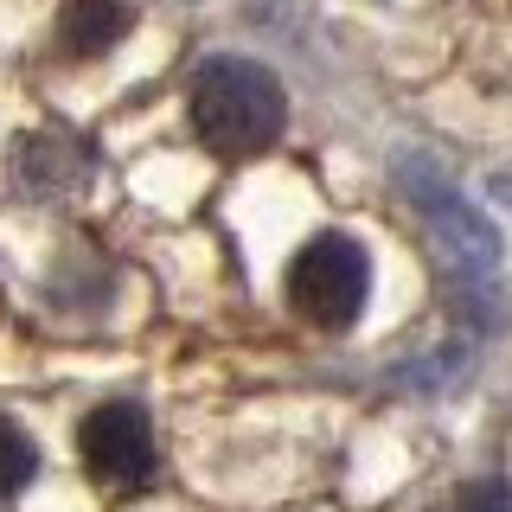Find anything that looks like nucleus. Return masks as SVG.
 <instances>
[{
  "mask_svg": "<svg viewBox=\"0 0 512 512\" xmlns=\"http://www.w3.org/2000/svg\"><path fill=\"white\" fill-rule=\"evenodd\" d=\"M288 122V96L282 84L250 58H205L192 77V135L205 154L218 160H250L263 148H276Z\"/></svg>",
  "mask_w": 512,
  "mask_h": 512,
  "instance_id": "f257e3e1",
  "label": "nucleus"
},
{
  "mask_svg": "<svg viewBox=\"0 0 512 512\" xmlns=\"http://www.w3.org/2000/svg\"><path fill=\"white\" fill-rule=\"evenodd\" d=\"M397 186H404V199L416 205L423 231L436 237V263H442L448 288L487 295L493 276H500V231H493V218L480 212V205H468V192L423 154L397 160Z\"/></svg>",
  "mask_w": 512,
  "mask_h": 512,
  "instance_id": "f03ea898",
  "label": "nucleus"
},
{
  "mask_svg": "<svg viewBox=\"0 0 512 512\" xmlns=\"http://www.w3.org/2000/svg\"><path fill=\"white\" fill-rule=\"evenodd\" d=\"M282 288H288V308L308 320V327L346 333L352 320L365 314V295H372V256L359 250V237L320 231L288 256V282Z\"/></svg>",
  "mask_w": 512,
  "mask_h": 512,
  "instance_id": "7ed1b4c3",
  "label": "nucleus"
},
{
  "mask_svg": "<svg viewBox=\"0 0 512 512\" xmlns=\"http://www.w3.org/2000/svg\"><path fill=\"white\" fill-rule=\"evenodd\" d=\"M77 455H84V468L96 480H109V487H148L154 480V423L141 404H103L84 416V429H77Z\"/></svg>",
  "mask_w": 512,
  "mask_h": 512,
  "instance_id": "20e7f679",
  "label": "nucleus"
},
{
  "mask_svg": "<svg viewBox=\"0 0 512 512\" xmlns=\"http://www.w3.org/2000/svg\"><path fill=\"white\" fill-rule=\"evenodd\" d=\"M128 26H135V7H128V0H64L58 45L71 58H96V52H109Z\"/></svg>",
  "mask_w": 512,
  "mask_h": 512,
  "instance_id": "39448f33",
  "label": "nucleus"
},
{
  "mask_svg": "<svg viewBox=\"0 0 512 512\" xmlns=\"http://www.w3.org/2000/svg\"><path fill=\"white\" fill-rule=\"evenodd\" d=\"M84 154L77 148H58V141H26L20 148V180L32 192H64V186H77L84 180Z\"/></svg>",
  "mask_w": 512,
  "mask_h": 512,
  "instance_id": "423d86ee",
  "label": "nucleus"
},
{
  "mask_svg": "<svg viewBox=\"0 0 512 512\" xmlns=\"http://www.w3.org/2000/svg\"><path fill=\"white\" fill-rule=\"evenodd\" d=\"M32 474H39V448L13 416H0V500H13Z\"/></svg>",
  "mask_w": 512,
  "mask_h": 512,
  "instance_id": "0eeeda50",
  "label": "nucleus"
},
{
  "mask_svg": "<svg viewBox=\"0 0 512 512\" xmlns=\"http://www.w3.org/2000/svg\"><path fill=\"white\" fill-rule=\"evenodd\" d=\"M448 512H512V487L506 480H468V487L448 500Z\"/></svg>",
  "mask_w": 512,
  "mask_h": 512,
  "instance_id": "6e6552de",
  "label": "nucleus"
}]
</instances>
